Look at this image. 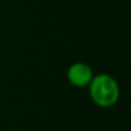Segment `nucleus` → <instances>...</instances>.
<instances>
[{
  "instance_id": "obj_1",
  "label": "nucleus",
  "mask_w": 131,
  "mask_h": 131,
  "mask_svg": "<svg viewBox=\"0 0 131 131\" xmlns=\"http://www.w3.org/2000/svg\"><path fill=\"white\" fill-rule=\"evenodd\" d=\"M89 95L93 103L100 108H111L119 99V85L108 73L94 75L89 86Z\"/></svg>"
},
{
  "instance_id": "obj_2",
  "label": "nucleus",
  "mask_w": 131,
  "mask_h": 131,
  "mask_svg": "<svg viewBox=\"0 0 131 131\" xmlns=\"http://www.w3.org/2000/svg\"><path fill=\"white\" fill-rule=\"evenodd\" d=\"M67 81L75 88H88L94 77L91 66L85 62H73L67 68Z\"/></svg>"
}]
</instances>
